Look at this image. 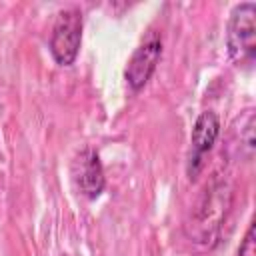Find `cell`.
Here are the masks:
<instances>
[{
    "instance_id": "1",
    "label": "cell",
    "mask_w": 256,
    "mask_h": 256,
    "mask_svg": "<svg viewBox=\"0 0 256 256\" xmlns=\"http://www.w3.org/2000/svg\"><path fill=\"white\" fill-rule=\"evenodd\" d=\"M232 204V186L226 178L214 176L210 184L204 188L196 210L192 212L186 228L188 238L198 244H212L216 242L220 228L226 220V214Z\"/></svg>"
},
{
    "instance_id": "2",
    "label": "cell",
    "mask_w": 256,
    "mask_h": 256,
    "mask_svg": "<svg viewBox=\"0 0 256 256\" xmlns=\"http://www.w3.org/2000/svg\"><path fill=\"white\" fill-rule=\"evenodd\" d=\"M256 4L242 2L230 12L226 28V48L230 60L240 68H250L256 56Z\"/></svg>"
},
{
    "instance_id": "3",
    "label": "cell",
    "mask_w": 256,
    "mask_h": 256,
    "mask_svg": "<svg viewBox=\"0 0 256 256\" xmlns=\"http://www.w3.org/2000/svg\"><path fill=\"white\" fill-rule=\"evenodd\" d=\"M82 44V12L66 8L58 12L50 36V54L58 66H70L78 58Z\"/></svg>"
},
{
    "instance_id": "4",
    "label": "cell",
    "mask_w": 256,
    "mask_h": 256,
    "mask_svg": "<svg viewBox=\"0 0 256 256\" xmlns=\"http://www.w3.org/2000/svg\"><path fill=\"white\" fill-rule=\"evenodd\" d=\"M160 58H162V38L158 32H150L134 50L124 70L126 84L132 92H140L148 84Z\"/></svg>"
},
{
    "instance_id": "5",
    "label": "cell",
    "mask_w": 256,
    "mask_h": 256,
    "mask_svg": "<svg viewBox=\"0 0 256 256\" xmlns=\"http://www.w3.org/2000/svg\"><path fill=\"white\" fill-rule=\"evenodd\" d=\"M220 134V118L214 110H204L194 120L192 132H190V154H188V178L196 180L198 172L202 170L206 152L212 150L216 138Z\"/></svg>"
},
{
    "instance_id": "6",
    "label": "cell",
    "mask_w": 256,
    "mask_h": 256,
    "mask_svg": "<svg viewBox=\"0 0 256 256\" xmlns=\"http://www.w3.org/2000/svg\"><path fill=\"white\" fill-rule=\"evenodd\" d=\"M72 176L80 194L86 196L88 200H94L104 192V186H106L104 168H102L100 156L92 148H84L82 152L76 154L72 162Z\"/></svg>"
},
{
    "instance_id": "7",
    "label": "cell",
    "mask_w": 256,
    "mask_h": 256,
    "mask_svg": "<svg viewBox=\"0 0 256 256\" xmlns=\"http://www.w3.org/2000/svg\"><path fill=\"white\" fill-rule=\"evenodd\" d=\"M238 256H256V238H254V222L248 226L244 240L238 248Z\"/></svg>"
}]
</instances>
